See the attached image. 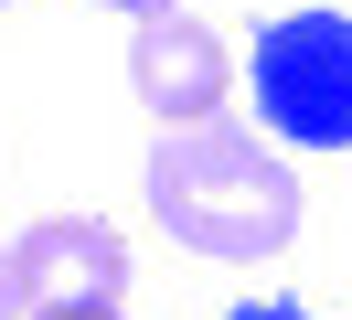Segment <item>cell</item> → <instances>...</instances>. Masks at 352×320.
Wrapping results in <instances>:
<instances>
[{"label": "cell", "instance_id": "cell-1", "mask_svg": "<svg viewBox=\"0 0 352 320\" xmlns=\"http://www.w3.org/2000/svg\"><path fill=\"white\" fill-rule=\"evenodd\" d=\"M139 192H150L160 235H182V246L214 256V267H267V256H288V235H299V171H288L256 128H235V118L160 128Z\"/></svg>", "mask_w": 352, "mask_h": 320}, {"label": "cell", "instance_id": "cell-2", "mask_svg": "<svg viewBox=\"0 0 352 320\" xmlns=\"http://www.w3.org/2000/svg\"><path fill=\"white\" fill-rule=\"evenodd\" d=\"M256 118L288 149H352V11H278L256 32Z\"/></svg>", "mask_w": 352, "mask_h": 320}, {"label": "cell", "instance_id": "cell-3", "mask_svg": "<svg viewBox=\"0 0 352 320\" xmlns=\"http://www.w3.org/2000/svg\"><path fill=\"white\" fill-rule=\"evenodd\" d=\"M129 85H139V107H150L160 128H203V118H224L235 64H224V43L203 32L192 11H160V21H139V43H129Z\"/></svg>", "mask_w": 352, "mask_h": 320}, {"label": "cell", "instance_id": "cell-4", "mask_svg": "<svg viewBox=\"0 0 352 320\" xmlns=\"http://www.w3.org/2000/svg\"><path fill=\"white\" fill-rule=\"evenodd\" d=\"M11 256H22L32 310H118V288H129V246L96 213H54V224L11 235Z\"/></svg>", "mask_w": 352, "mask_h": 320}, {"label": "cell", "instance_id": "cell-5", "mask_svg": "<svg viewBox=\"0 0 352 320\" xmlns=\"http://www.w3.org/2000/svg\"><path fill=\"white\" fill-rule=\"evenodd\" d=\"M0 320H32V288H22V256L0 246Z\"/></svg>", "mask_w": 352, "mask_h": 320}, {"label": "cell", "instance_id": "cell-6", "mask_svg": "<svg viewBox=\"0 0 352 320\" xmlns=\"http://www.w3.org/2000/svg\"><path fill=\"white\" fill-rule=\"evenodd\" d=\"M224 320H320V310H288V299H256V310H224Z\"/></svg>", "mask_w": 352, "mask_h": 320}, {"label": "cell", "instance_id": "cell-7", "mask_svg": "<svg viewBox=\"0 0 352 320\" xmlns=\"http://www.w3.org/2000/svg\"><path fill=\"white\" fill-rule=\"evenodd\" d=\"M107 11H129V21H160V11H182V0H107Z\"/></svg>", "mask_w": 352, "mask_h": 320}, {"label": "cell", "instance_id": "cell-8", "mask_svg": "<svg viewBox=\"0 0 352 320\" xmlns=\"http://www.w3.org/2000/svg\"><path fill=\"white\" fill-rule=\"evenodd\" d=\"M32 320H118V310H32Z\"/></svg>", "mask_w": 352, "mask_h": 320}]
</instances>
